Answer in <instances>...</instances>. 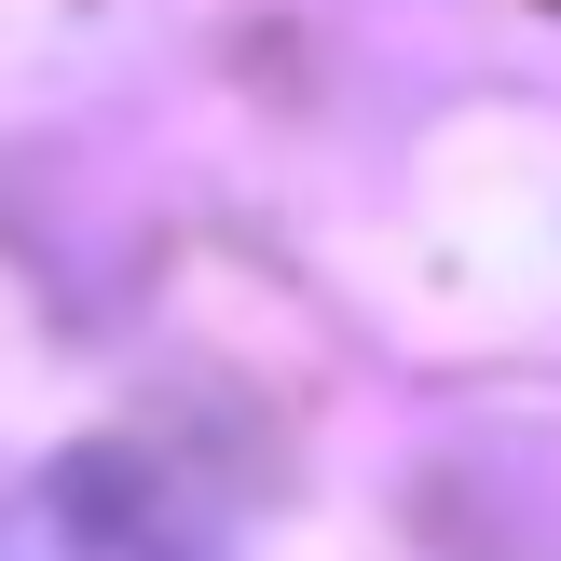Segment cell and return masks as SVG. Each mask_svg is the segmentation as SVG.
I'll return each mask as SVG.
<instances>
[{
    "mask_svg": "<svg viewBox=\"0 0 561 561\" xmlns=\"http://www.w3.org/2000/svg\"><path fill=\"white\" fill-rule=\"evenodd\" d=\"M0 561H206V535L137 453H69L0 493Z\"/></svg>",
    "mask_w": 561,
    "mask_h": 561,
    "instance_id": "6da1fadb",
    "label": "cell"
}]
</instances>
